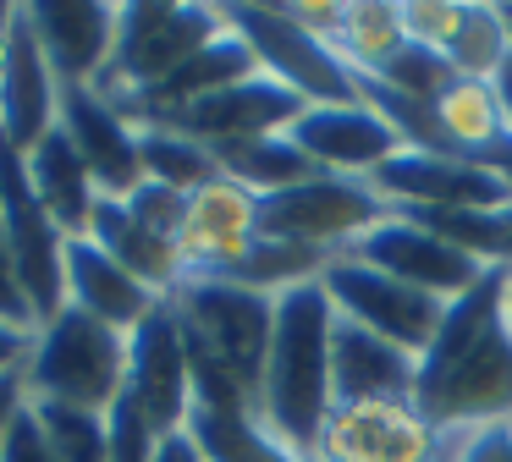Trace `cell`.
Masks as SVG:
<instances>
[{
  "mask_svg": "<svg viewBox=\"0 0 512 462\" xmlns=\"http://www.w3.org/2000/svg\"><path fill=\"white\" fill-rule=\"evenodd\" d=\"M501 270L446 303V319L419 358L413 402L441 429H479L512 418V330L501 325Z\"/></svg>",
  "mask_w": 512,
  "mask_h": 462,
  "instance_id": "6da1fadb",
  "label": "cell"
},
{
  "mask_svg": "<svg viewBox=\"0 0 512 462\" xmlns=\"http://www.w3.org/2000/svg\"><path fill=\"white\" fill-rule=\"evenodd\" d=\"M331 330H336V308H331V297H325L320 281L287 286V292L276 297V330H270L265 380H259L254 418L287 451H298V457L314 451L325 413L336 407Z\"/></svg>",
  "mask_w": 512,
  "mask_h": 462,
  "instance_id": "7a4b0ae2",
  "label": "cell"
},
{
  "mask_svg": "<svg viewBox=\"0 0 512 462\" xmlns=\"http://www.w3.org/2000/svg\"><path fill=\"white\" fill-rule=\"evenodd\" d=\"M23 385L28 402H67L89 407V413H111V402L127 385V336L78 314V308H61L28 341Z\"/></svg>",
  "mask_w": 512,
  "mask_h": 462,
  "instance_id": "3957f363",
  "label": "cell"
},
{
  "mask_svg": "<svg viewBox=\"0 0 512 462\" xmlns=\"http://www.w3.org/2000/svg\"><path fill=\"white\" fill-rule=\"evenodd\" d=\"M177 325L188 336V352L226 374L248 402H259V380H265V352L270 330H276V297L254 292L237 281H182L177 297Z\"/></svg>",
  "mask_w": 512,
  "mask_h": 462,
  "instance_id": "277c9868",
  "label": "cell"
},
{
  "mask_svg": "<svg viewBox=\"0 0 512 462\" xmlns=\"http://www.w3.org/2000/svg\"><path fill=\"white\" fill-rule=\"evenodd\" d=\"M221 28H226V11L204 6V0H133V6H116V50L94 88L111 94L116 105H127V99L149 94L155 83H166Z\"/></svg>",
  "mask_w": 512,
  "mask_h": 462,
  "instance_id": "5b68a950",
  "label": "cell"
},
{
  "mask_svg": "<svg viewBox=\"0 0 512 462\" xmlns=\"http://www.w3.org/2000/svg\"><path fill=\"white\" fill-rule=\"evenodd\" d=\"M391 209L380 204V193L364 176H309V182L287 187V193L259 198V237L292 242L309 253H347L364 231H375Z\"/></svg>",
  "mask_w": 512,
  "mask_h": 462,
  "instance_id": "8992f818",
  "label": "cell"
},
{
  "mask_svg": "<svg viewBox=\"0 0 512 462\" xmlns=\"http://www.w3.org/2000/svg\"><path fill=\"white\" fill-rule=\"evenodd\" d=\"M457 429H441L413 396L336 402L309 462H446Z\"/></svg>",
  "mask_w": 512,
  "mask_h": 462,
  "instance_id": "52a82bcc",
  "label": "cell"
},
{
  "mask_svg": "<svg viewBox=\"0 0 512 462\" xmlns=\"http://www.w3.org/2000/svg\"><path fill=\"white\" fill-rule=\"evenodd\" d=\"M232 33L254 50L259 72L276 77L281 88L303 99V105H358L364 99V83L347 72V61L331 50L325 39L303 33L298 22L281 6H259V0H243V6H221Z\"/></svg>",
  "mask_w": 512,
  "mask_h": 462,
  "instance_id": "ba28073f",
  "label": "cell"
},
{
  "mask_svg": "<svg viewBox=\"0 0 512 462\" xmlns=\"http://www.w3.org/2000/svg\"><path fill=\"white\" fill-rule=\"evenodd\" d=\"M397 215H457V209H512V176L501 165L441 149H402L364 176Z\"/></svg>",
  "mask_w": 512,
  "mask_h": 462,
  "instance_id": "9c48e42d",
  "label": "cell"
},
{
  "mask_svg": "<svg viewBox=\"0 0 512 462\" xmlns=\"http://www.w3.org/2000/svg\"><path fill=\"white\" fill-rule=\"evenodd\" d=\"M320 286H325V297H331L336 319L364 325L369 336L391 341V347L413 352V358H424V347L435 341V330H441V319H446L441 297L419 292V286L397 281V275L353 259V253H336L320 270Z\"/></svg>",
  "mask_w": 512,
  "mask_h": 462,
  "instance_id": "30bf717a",
  "label": "cell"
},
{
  "mask_svg": "<svg viewBox=\"0 0 512 462\" xmlns=\"http://www.w3.org/2000/svg\"><path fill=\"white\" fill-rule=\"evenodd\" d=\"M0 226H6L17 281H23L28 314H34V330H39L67 308V275H61V264H67V242L72 237L50 220V209L39 204L23 154H17L6 138H0Z\"/></svg>",
  "mask_w": 512,
  "mask_h": 462,
  "instance_id": "8fae6325",
  "label": "cell"
},
{
  "mask_svg": "<svg viewBox=\"0 0 512 462\" xmlns=\"http://www.w3.org/2000/svg\"><path fill=\"white\" fill-rule=\"evenodd\" d=\"M347 253L375 264V270H386V275H397V281L419 286V292L441 297V303H457V297L474 292L496 270V264L474 259L468 248H457L452 237H441L435 226H424L419 215H397V209L375 231H364Z\"/></svg>",
  "mask_w": 512,
  "mask_h": 462,
  "instance_id": "7c38bea8",
  "label": "cell"
},
{
  "mask_svg": "<svg viewBox=\"0 0 512 462\" xmlns=\"http://www.w3.org/2000/svg\"><path fill=\"white\" fill-rule=\"evenodd\" d=\"M127 396L144 407V418L160 435L188 429L193 413V363H188V336L177 325V308L160 303L144 325L127 336Z\"/></svg>",
  "mask_w": 512,
  "mask_h": 462,
  "instance_id": "4fadbf2b",
  "label": "cell"
},
{
  "mask_svg": "<svg viewBox=\"0 0 512 462\" xmlns=\"http://www.w3.org/2000/svg\"><path fill=\"white\" fill-rule=\"evenodd\" d=\"M287 138L325 176H369L391 154L413 149L397 132V121L380 116L369 99H358V105H303V116L287 127Z\"/></svg>",
  "mask_w": 512,
  "mask_h": 462,
  "instance_id": "5bb4252c",
  "label": "cell"
},
{
  "mask_svg": "<svg viewBox=\"0 0 512 462\" xmlns=\"http://www.w3.org/2000/svg\"><path fill=\"white\" fill-rule=\"evenodd\" d=\"M303 116V99L292 88H281L276 77L254 72L232 88H215V94L182 105L177 116L149 121V127H177L188 138H199L204 149H232V143L248 138H270V132H287L292 121Z\"/></svg>",
  "mask_w": 512,
  "mask_h": 462,
  "instance_id": "9a60e30c",
  "label": "cell"
},
{
  "mask_svg": "<svg viewBox=\"0 0 512 462\" xmlns=\"http://www.w3.org/2000/svg\"><path fill=\"white\" fill-rule=\"evenodd\" d=\"M61 132L83 154L100 198H127L144 182V165H138V121L111 94H100L94 83L61 88Z\"/></svg>",
  "mask_w": 512,
  "mask_h": 462,
  "instance_id": "2e32d148",
  "label": "cell"
},
{
  "mask_svg": "<svg viewBox=\"0 0 512 462\" xmlns=\"http://www.w3.org/2000/svg\"><path fill=\"white\" fill-rule=\"evenodd\" d=\"M56 127H61V77L45 61L34 28L23 22V6H17V22L6 33V61H0V138L17 154H28Z\"/></svg>",
  "mask_w": 512,
  "mask_h": 462,
  "instance_id": "e0dca14e",
  "label": "cell"
},
{
  "mask_svg": "<svg viewBox=\"0 0 512 462\" xmlns=\"http://www.w3.org/2000/svg\"><path fill=\"white\" fill-rule=\"evenodd\" d=\"M23 22L34 28L61 88L100 83L116 50V6L105 0H23Z\"/></svg>",
  "mask_w": 512,
  "mask_h": 462,
  "instance_id": "ac0fdd59",
  "label": "cell"
},
{
  "mask_svg": "<svg viewBox=\"0 0 512 462\" xmlns=\"http://www.w3.org/2000/svg\"><path fill=\"white\" fill-rule=\"evenodd\" d=\"M259 242V198L243 193L237 182L215 176L210 187L188 198V220H182V264H188V281H221L237 259Z\"/></svg>",
  "mask_w": 512,
  "mask_h": 462,
  "instance_id": "d6986e66",
  "label": "cell"
},
{
  "mask_svg": "<svg viewBox=\"0 0 512 462\" xmlns=\"http://www.w3.org/2000/svg\"><path fill=\"white\" fill-rule=\"evenodd\" d=\"M61 275H67V308H78V314L122 330V336H133V330L166 303V297H155L144 281H133L111 253L94 248L89 237L67 242V264H61Z\"/></svg>",
  "mask_w": 512,
  "mask_h": 462,
  "instance_id": "ffe728a7",
  "label": "cell"
},
{
  "mask_svg": "<svg viewBox=\"0 0 512 462\" xmlns=\"http://www.w3.org/2000/svg\"><path fill=\"white\" fill-rule=\"evenodd\" d=\"M331 391L336 402H375V396H419V358L364 325L336 319L331 330Z\"/></svg>",
  "mask_w": 512,
  "mask_h": 462,
  "instance_id": "44dd1931",
  "label": "cell"
},
{
  "mask_svg": "<svg viewBox=\"0 0 512 462\" xmlns=\"http://www.w3.org/2000/svg\"><path fill=\"white\" fill-rule=\"evenodd\" d=\"M254 72H259L254 50H248V44L232 33V22H226V28L215 33V39L204 44L199 55H188V61H182L177 72L166 77V83H155L149 94L127 99L122 110L138 121V127H149V121H166V116H177L182 105H193V99L215 94V88H232V83H243V77H254Z\"/></svg>",
  "mask_w": 512,
  "mask_h": 462,
  "instance_id": "7402d4cb",
  "label": "cell"
},
{
  "mask_svg": "<svg viewBox=\"0 0 512 462\" xmlns=\"http://www.w3.org/2000/svg\"><path fill=\"white\" fill-rule=\"evenodd\" d=\"M83 237L94 242L100 253H111L116 264H122L133 281H144L155 297H177V286L188 281V264H182V248L166 237H155V231L144 226V220H133V209L122 204V198H100L89 215V231Z\"/></svg>",
  "mask_w": 512,
  "mask_h": 462,
  "instance_id": "603a6c76",
  "label": "cell"
},
{
  "mask_svg": "<svg viewBox=\"0 0 512 462\" xmlns=\"http://www.w3.org/2000/svg\"><path fill=\"white\" fill-rule=\"evenodd\" d=\"M430 116H435L441 143L452 154H463V160L501 165L512 154V132H507V116H501V99H496V88H490V83L452 77V83L435 94Z\"/></svg>",
  "mask_w": 512,
  "mask_h": 462,
  "instance_id": "cb8c5ba5",
  "label": "cell"
},
{
  "mask_svg": "<svg viewBox=\"0 0 512 462\" xmlns=\"http://www.w3.org/2000/svg\"><path fill=\"white\" fill-rule=\"evenodd\" d=\"M23 165H28V182H34L39 204L50 209V220H56L67 237H83L94 204H100V187H94L83 154L72 149V138L56 127L45 143H34V149L23 154Z\"/></svg>",
  "mask_w": 512,
  "mask_h": 462,
  "instance_id": "d4e9b609",
  "label": "cell"
},
{
  "mask_svg": "<svg viewBox=\"0 0 512 462\" xmlns=\"http://www.w3.org/2000/svg\"><path fill=\"white\" fill-rule=\"evenodd\" d=\"M331 50L347 61L353 77H386L391 61L408 50L402 33V0H342Z\"/></svg>",
  "mask_w": 512,
  "mask_h": 462,
  "instance_id": "484cf974",
  "label": "cell"
},
{
  "mask_svg": "<svg viewBox=\"0 0 512 462\" xmlns=\"http://www.w3.org/2000/svg\"><path fill=\"white\" fill-rule=\"evenodd\" d=\"M188 435L199 440V451L210 462H309V457L281 446L254 418V407H199L193 402Z\"/></svg>",
  "mask_w": 512,
  "mask_h": 462,
  "instance_id": "4316f807",
  "label": "cell"
},
{
  "mask_svg": "<svg viewBox=\"0 0 512 462\" xmlns=\"http://www.w3.org/2000/svg\"><path fill=\"white\" fill-rule=\"evenodd\" d=\"M215 160H221L226 182H237L243 193H254V198L287 193V187L320 176L309 160H303V149L287 138V132H270V138H248V143H232V149H215Z\"/></svg>",
  "mask_w": 512,
  "mask_h": 462,
  "instance_id": "83f0119b",
  "label": "cell"
},
{
  "mask_svg": "<svg viewBox=\"0 0 512 462\" xmlns=\"http://www.w3.org/2000/svg\"><path fill=\"white\" fill-rule=\"evenodd\" d=\"M138 165H144V182L177 187L188 198L221 176L215 149H204L199 138H188L177 127H138Z\"/></svg>",
  "mask_w": 512,
  "mask_h": 462,
  "instance_id": "f1b7e54d",
  "label": "cell"
},
{
  "mask_svg": "<svg viewBox=\"0 0 512 462\" xmlns=\"http://www.w3.org/2000/svg\"><path fill=\"white\" fill-rule=\"evenodd\" d=\"M507 61H512V39H507V11H501V0H463V28L446 44L452 77L496 83V72Z\"/></svg>",
  "mask_w": 512,
  "mask_h": 462,
  "instance_id": "f546056e",
  "label": "cell"
},
{
  "mask_svg": "<svg viewBox=\"0 0 512 462\" xmlns=\"http://www.w3.org/2000/svg\"><path fill=\"white\" fill-rule=\"evenodd\" d=\"M28 418L39 424V435L50 440L61 462H111V440H105V413L67 402H28Z\"/></svg>",
  "mask_w": 512,
  "mask_h": 462,
  "instance_id": "4dcf8cb0",
  "label": "cell"
},
{
  "mask_svg": "<svg viewBox=\"0 0 512 462\" xmlns=\"http://www.w3.org/2000/svg\"><path fill=\"white\" fill-rule=\"evenodd\" d=\"M105 440H111V462H155V446L166 435L149 424L144 407H138L122 385V396H116L111 413H105Z\"/></svg>",
  "mask_w": 512,
  "mask_h": 462,
  "instance_id": "1f68e13d",
  "label": "cell"
},
{
  "mask_svg": "<svg viewBox=\"0 0 512 462\" xmlns=\"http://www.w3.org/2000/svg\"><path fill=\"white\" fill-rule=\"evenodd\" d=\"M463 28V0H402V33L413 50H430L446 61V44Z\"/></svg>",
  "mask_w": 512,
  "mask_h": 462,
  "instance_id": "d6a6232c",
  "label": "cell"
},
{
  "mask_svg": "<svg viewBox=\"0 0 512 462\" xmlns=\"http://www.w3.org/2000/svg\"><path fill=\"white\" fill-rule=\"evenodd\" d=\"M127 209H133V220H144L155 237L177 242L182 237V220H188V193H177V187H160V182H138L133 193L122 198Z\"/></svg>",
  "mask_w": 512,
  "mask_h": 462,
  "instance_id": "836d02e7",
  "label": "cell"
},
{
  "mask_svg": "<svg viewBox=\"0 0 512 462\" xmlns=\"http://www.w3.org/2000/svg\"><path fill=\"white\" fill-rule=\"evenodd\" d=\"M446 462H512V418L479 424V429H457Z\"/></svg>",
  "mask_w": 512,
  "mask_h": 462,
  "instance_id": "e575fe53",
  "label": "cell"
},
{
  "mask_svg": "<svg viewBox=\"0 0 512 462\" xmlns=\"http://www.w3.org/2000/svg\"><path fill=\"white\" fill-rule=\"evenodd\" d=\"M0 325L34 330V314H28L23 281H17V264H12V242H6V226H0Z\"/></svg>",
  "mask_w": 512,
  "mask_h": 462,
  "instance_id": "d590c367",
  "label": "cell"
},
{
  "mask_svg": "<svg viewBox=\"0 0 512 462\" xmlns=\"http://www.w3.org/2000/svg\"><path fill=\"white\" fill-rule=\"evenodd\" d=\"M0 462H61L56 451H50V440L39 435V424L28 418V407H23V418L12 424V435H6V451H0Z\"/></svg>",
  "mask_w": 512,
  "mask_h": 462,
  "instance_id": "8d00e7d4",
  "label": "cell"
},
{
  "mask_svg": "<svg viewBox=\"0 0 512 462\" xmlns=\"http://www.w3.org/2000/svg\"><path fill=\"white\" fill-rule=\"evenodd\" d=\"M23 407H28L23 369H6V374H0V451H6V435H12V424L23 418Z\"/></svg>",
  "mask_w": 512,
  "mask_h": 462,
  "instance_id": "74e56055",
  "label": "cell"
},
{
  "mask_svg": "<svg viewBox=\"0 0 512 462\" xmlns=\"http://www.w3.org/2000/svg\"><path fill=\"white\" fill-rule=\"evenodd\" d=\"M155 462H210V457L199 451V440H193L188 429H177V435H166L155 446Z\"/></svg>",
  "mask_w": 512,
  "mask_h": 462,
  "instance_id": "f35d334b",
  "label": "cell"
},
{
  "mask_svg": "<svg viewBox=\"0 0 512 462\" xmlns=\"http://www.w3.org/2000/svg\"><path fill=\"white\" fill-rule=\"evenodd\" d=\"M28 341H34V330L0 325V374H6V369H23V358H28Z\"/></svg>",
  "mask_w": 512,
  "mask_h": 462,
  "instance_id": "ab89813d",
  "label": "cell"
},
{
  "mask_svg": "<svg viewBox=\"0 0 512 462\" xmlns=\"http://www.w3.org/2000/svg\"><path fill=\"white\" fill-rule=\"evenodd\" d=\"M490 88H496V99H501V116H507V132H512V61L496 72V83H490Z\"/></svg>",
  "mask_w": 512,
  "mask_h": 462,
  "instance_id": "60d3db41",
  "label": "cell"
},
{
  "mask_svg": "<svg viewBox=\"0 0 512 462\" xmlns=\"http://www.w3.org/2000/svg\"><path fill=\"white\" fill-rule=\"evenodd\" d=\"M501 325L512 330V264L501 270Z\"/></svg>",
  "mask_w": 512,
  "mask_h": 462,
  "instance_id": "b9f144b4",
  "label": "cell"
},
{
  "mask_svg": "<svg viewBox=\"0 0 512 462\" xmlns=\"http://www.w3.org/2000/svg\"><path fill=\"white\" fill-rule=\"evenodd\" d=\"M12 22H17V6H12V0H0V39L12 33Z\"/></svg>",
  "mask_w": 512,
  "mask_h": 462,
  "instance_id": "7bdbcfd3",
  "label": "cell"
},
{
  "mask_svg": "<svg viewBox=\"0 0 512 462\" xmlns=\"http://www.w3.org/2000/svg\"><path fill=\"white\" fill-rule=\"evenodd\" d=\"M501 11H507V39H512V0H501Z\"/></svg>",
  "mask_w": 512,
  "mask_h": 462,
  "instance_id": "ee69618b",
  "label": "cell"
},
{
  "mask_svg": "<svg viewBox=\"0 0 512 462\" xmlns=\"http://www.w3.org/2000/svg\"><path fill=\"white\" fill-rule=\"evenodd\" d=\"M0 61H6V39H0Z\"/></svg>",
  "mask_w": 512,
  "mask_h": 462,
  "instance_id": "f6af8a7d",
  "label": "cell"
}]
</instances>
